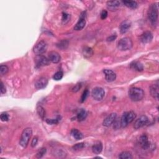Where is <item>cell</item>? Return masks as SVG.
<instances>
[{
	"label": "cell",
	"instance_id": "6da1fadb",
	"mask_svg": "<svg viewBox=\"0 0 159 159\" xmlns=\"http://www.w3.org/2000/svg\"><path fill=\"white\" fill-rule=\"evenodd\" d=\"M158 16V8L157 3L151 5L148 11V18L151 24L155 26L157 25Z\"/></svg>",
	"mask_w": 159,
	"mask_h": 159
},
{
	"label": "cell",
	"instance_id": "7a4b0ae2",
	"mask_svg": "<svg viewBox=\"0 0 159 159\" xmlns=\"http://www.w3.org/2000/svg\"><path fill=\"white\" fill-rule=\"evenodd\" d=\"M129 96L133 101H139L144 97V91L141 88L132 87L129 91Z\"/></svg>",
	"mask_w": 159,
	"mask_h": 159
},
{
	"label": "cell",
	"instance_id": "3957f363",
	"mask_svg": "<svg viewBox=\"0 0 159 159\" xmlns=\"http://www.w3.org/2000/svg\"><path fill=\"white\" fill-rule=\"evenodd\" d=\"M136 118V114L134 111L124 112L121 118V128H124L129 124L132 122Z\"/></svg>",
	"mask_w": 159,
	"mask_h": 159
},
{
	"label": "cell",
	"instance_id": "277c9868",
	"mask_svg": "<svg viewBox=\"0 0 159 159\" xmlns=\"http://www.w3.org/2000/svg\"><path fill=\"white\" fill-rule=\"evenodd\" d=\"M33 134V130L31 128H27L25 129H24L22 134H21V136L19 140V144L21 146L24 148H26L28 144H29V140Z\"/></svg>",
	"mask_w": 159,
	"mask_h": 159
},
{
	"label": "cell",
	"instance_id": "5b68a950",
	"mask_svg": "<svg viewBox=\"0 0 159 159\" xmlns=\"http://www.w3.org/2000/svg\"><path fill=\"white\" fill-rule=\"evenodd\" d=\"M133 43L131 39L129 37H124L120 40L118 43V48L121 51L130 50L132 47Z\"/></svg>",
	"mask_w": 159,
	"mask_h": 159
},
{
	"label": "cell",
	"instance_id": "8992f818",
	"mask_svg": "<svg viewBox=\"0 0 159 159\" xmlns=\"http://www.w3.org/2000/svg\"><path fill=\"white\" fill-rule=\"evenodd\" d=\"M47 44L44 41H41L35 45L33 49V52L37 55H42L47 50Z\"/></svg>",
	"mask_w": 159,
	"mask_h": 159
},
{
	"label": "cell",
	"instance_id": "52a82bcc",
	"mask_svg": "<svg viewBox=\"0 0 159 159\" xmlns=\"http://www.w3.org/2000/svg\"><path fill=\"white\" fill-rule=\"evenodd\" d=\"M93 98L96 101H101L103 99L105 95V91L103 88L101 87H96L93 88L91 92Z\"/></svg>",
	"mask_w": 159,
	"mask_h": 159
},
{
	"label": "cell",
	"instance_id": "ba28073f",
	"mask_svg": "<svg viewBox=\"0 0 159 159\" xmlns=\"http://www.w3.org/2000/svg\"><path fill=\"white\" fill-rule=\"evenodd\" d=\"M148 122H149V118L146 116H141L134 122V128L136 129H139L146 126Z\"/></svg>",
	"mask_w": 159,
	"mask_h": 159
},
{
	"label": "cell",
	"instance_id": "9c48e42d",
	"mask_svg": "<svg viewBox=\"0 0 159 159\" xmlns=\"http://www.w3.org/2000/svg\"><path fill=\"white\" fill-rule=\"evenodd\" d=\"M86 13L83 12L80 15V17L79 21H78V23L76 24V25L74 27V30L75 31H81L82 30L83 28L85 26L86 24Z\"/></svg>",
	"mask_w": 159,
	"mask_h": 159
},
{
	"label": "cell",
	"instance_id": "30bf717a",
	"mask_svg": "<svg viewBox=\"0 0 159 159\" xmlns=\"http://www.w3.org/2000/svg\"><path fill=\"white\" fill-rule=\"evenodd\" d=\"M116 118H117V114H116V113H111L110 114L108 115L107 117L104 119L103 122V126L105 127H107V128H109V127H110L111 125H112V124L114 123Z\"/></svg>",
	"mask_w": 159,
	"mask_h": 159
},
{
	"label": "cell",
	"instance_id": "8fae6325",
	"mask_svg": "<svg viewBox=\"0 0 159 159\" xmlns=\"http://www.w3.org/2000/svg\"><path fill=\"white\" fill-rule=\"evenodd\" d=\"M139 144L144 150H147L150 148V142L146 134H143L142 136H140L139 139Z\"/></svg>",
	"mask_w": 159,
	"mask_h": 159
},
{
	"label": "cell",
	"instance_id": "7c38bea8",
	"mask_svg": "<svg viewBox=\"0 0 159 159\" xmlns=\"http://www.w3.org/2000/svg\"><path fill=\"white\" fill-rule=\"evenodd\" d=\"M153 39V35L150 31H146L140 36V41L144 44L149 43Z\"/></svg>",
	"mask_w": 159,
	"mask_h": 159
},
{
	"label": "cell",
	"instance_id": "4fadbf2b",
	"mask_svg": "<svg viewBox=\"0 0 159 159\" xmlns=\"http://www.w3.org/2000/svg\"><path fill=\"white\" fill-rule=\"evenodd\" d=\"M48 84V79L46 77H41L35 83V87L37 89L41 90L47 86Z\"/></svg>",
	"mask_w": 159,
	"mask_h": 159
},
{
	"label": "cell",
	"instance_id": "5bb4252c",
	"mask_svg": "<svg viewBox=\"0 0 159 159\" xmlns=\"http://www.w3.org/2000/svg\"><path fill=\"white\" fill-rule=\"evenodd\" d=\"M105 75V79L108 82H112L116 79V74L111 70L105 69L103 70Z\"/></svg>",
	"mask_w": 159,
	"mask_h": 159
},
{
	"label": "cell",
	"instance_id": "9a60e30c",
	"mask_svg": "<svg viewBox=\"0 0 159 159\" xmlns=\"http://www.w3.org/2000/svg\"><path fill=\"white\" fill-rule=\"evenodd\" d=\"M36 62L37 67H41L45 65H48L49 64V63H50V61H49V59L45 57L44 56L38 55V57L36 59Z\"/></svg>",
	"mask_w": 159,
	"mask_h": 159
},
{
	"label": "cell",
	"instance_id": "2e32d148",
	"mask_svg": "<svg viewBox=\"0 0 159 159\" xmlns=\"http://www.w3.org/2000/svg\"><path fill=\"white\" fill-rule=\"evenodd\" d=\"M158 90H159V86H158V82L152 84L150 87V93L151 96L157 100H158V95H159Z\"/></svg>",
	"mask_w": 159,
	"mask_h": 159
},
{
	"label": "cell",
	"instance_id": "e0dca14e",
	"mask_svg": "<svg viewBox=\"0 0 159 159\" xmlns=\"http://www.w3.org/2000/svg\"><path fill=\"white\" fill-rule=\"evenodd\" d=\"M49 60L50 62L54 63H57L61 61V57L59 55L58 52L55 51H52L49 53Z\"/></svg>",
	"mask_w": 159,
	"mask_h": 159
},
{
	"label": "cell",
	"instance_id": "ac0fdd59",
	"mask_svg": "<svg viewBox=\"0 0 159 159\" xmlns=\"http://www.w3.org/2000/svg\"><path fill=\"white\" fill-rule=\"evenodd\" d=\"M131 26V23L129 21H124L119 26V31L121 34H125L130 29Z\"/></svg>",
	"mask_w": 159,
	"mask_h": 159
},
{
	"label": "cell",
	"instance_id": "d6986e66",
	"mask_svg": "<svg viewBox=\"0 0 159 159\" xmlns=\"http://www.w3.org/2000/svg\"><path fill=\"white\" fill-rule=\"evenodd\" d=\"M121 2L119 1H109L107 2L106 5L108 9L112 11H116L118 8H119L121 6Z\"/></svg>",
	"mask_w": 159,
	"mask_h": 159
},
{
	"label": "cell",
	"instance_id": "ffe728a7",
	"mask_svg": "<svg viewBox=\"0 0 159 159\" xmlns=\"http://www.w3.org/2000/svg\"><path fill=\"white\" fill-rule=\"evenodd\" d=\"M103 150V144L100 141H97L92 146V151L95 154H100Z\"/></svg>",
	"mask_w": 159,
	"mask_h": 159
},
{
	"label": "cell",
	"instance_id": "44dd1931",
	"mask_svg": "<svg viewBox=\"0 0 159 159\" xmlns=\"http://www.w3.org/2000/svg\"><path fill=\"white\" fill-rule=\"evenodd\" d=\"M71 135L73 136L74 139L77 140H81L83 138V134L77 129H73L71 130Z\"/></svg>",
	"mask_w": 159,
	"mask_h": 159
},
{
	"label": "cell",
	"instance_id": "7402d4cb",
	"mask_svg": "<svg viewBox=\"0 0 159 159\" xmlns=\"http://www.w3.org/2000/svg\"><path fill=\"white\" fill-rule=\"evenodd\" d=\"M130 69L137 72H142L144 70L143 65L139 62H134L130 65Z\"/></svg>",
	"mask_w": 159,
	"mask_h": 159
},
{
	"label": "cell",
	"instance_id": "603a6c76",
	"mask_svg": "<svg viewBox=\"0 0 159 159\" xmlns=\"http://www.w3.org/2000/svg\"><path fill=\"white\" fill-rule=\"evenodd\" d=\"M82 54L84 57L88 59L93 55V49L89 47H84L82 50Z\"/></svg>",
	"mask_w": 159,
	"mask_h": 159
},
{
	"label": "cell",
	"instance_id": "cb8c5ba5",
	"mask_svg": "<svg viewBox=\"0 0 159 159\" xmlns=\"http://www.w3.org/2000/svg\"><path fill=\"white\" fill-rule=\"evenodd\" d=\"M69 41H67L66 39H63L59 41L58 43L57 44V47L59 49H61V50L63 51V50H65V49H67V47H69Z\"/></svg>",
	"mask_w": 159,
	"mask_h": 159
},
{
	"label": "cell",
	"instance_id": "d4e9b609",
	"mask_svg": "<svg viewBox=\"0 0 159 159\" xmlns=\"http://www.w3.org/2000/svg\"><path fill=\"white\" fill-rule=\"evenodd\" d=\"M122 3L130 9H136L138 7V4L136 1H123Z\"/></svg>",
	"mask_w": 159,
	"mask_h": 159
},
{
	"label": "cell",
	"instance_id": "484cf974",
	"mask_svg": "<svg viewBox=\"0 0 159 159\" xmlns=\"http://www.w3.org/2000/svg\"><path fill=\"white\" fill-rule=\"evenodd\" d=\"M86 116H87L86 111L84 110V109H81L79 113H78L77 119L79 121H83L86 119Z\"/></svg>",
	"mask_w": 159,
	"mask_h": 159
},
{
	"label": "cell",
	"instance_id": "4316f807",
	"mask_svg": "<svg viewBox=\"0 0 159 159\" xmlns=\"http://www.w3.org/2000/svg\"><path fill=\"white\" fill-rule=\"evenodd\" d=\"M119 158L121 159H131L132 158V155L131 153L128 151L122 152L119 155Z\"/></svg>",
	"mask_w": 159,
	"mask_h": 159
},
{
	"label": "cell",
	"instance_id": "83f0119b",
	"mask_svg": "<svg viewBox=\"0 0 159 159\" xmlns=\"http://www.w3.org/2000/svg\"><path fill=\"white\" fill-rule=\"evenodd\" d=\"M37 112L41 118H42V119H44L45 118L46 112H45V110L43 107L41 106H39L37 108Z\"/></svg>",
	"mask_w": 159,
	"mask_h": 159
},
{
	"label": "cell",
	"instance_id": "f1b7e54d",
	"mask_svg": "<svg viewBox=\"0 0 159 159\" xmlns=\"http://www.w3.org/2000/svg\"><path fill=\"white\" fill-rule=\"evenodd\" d=\"M9 69L8 67L5 65H1L0 66V74L1 76L6 75V74L8 72Z\"/></svg>",
	"mask_w": 159,
	"mask_h": 159
},
{
	"label": "cell",
	"instance_id": "f546056e",
	"mask_svg": "<svg viewBox=\"0 0 159 159\" xmlns=\"http://www.w3.org/2000/svg\"><path fill=\"white\" fill-rule=\"evenodd\" d=\"M45 153H46V149L44 147H42L38 150L37 153L36 154V157L38 158H42L45 154Z\"/></svg>",
	"mask_w": 159,
	"mask_h": 159
},
{
	"label": "cell",
	"instance_id": "4dcf8cb0",
	"mask_svg": "<svg viewBox=\"0 0 159 159\" xmlns=\"http://www.w3.org/2000/svg\"><path fill=\"white\" fill-rule=\"evenodd\" d=\"M63 76V73L62 71H59L54 74V76H53V79L56 81H59V80H61L62 79Z\"/></svg>",
	"mask_w": 159,
	"mask_h": 159
},
{
	"label": "cell",
	"instance_id": "1f68e13d",
	"mask_svg": "<svg viewBox=\"0 0 159 159\" xmlns=\"http://www.w3.org/2000/svg\"><path fill=\"white\" fill-rule=\"evenodd\" d=\"M84 147H85V145H84V143L81 142V143H78V144H75V146H73L72 147V149L74 150L77 151V150H80L81 149H83Z\"/></svg>",
	"mask_w": 159,
	"mask_h": 159
},
{
	"label": "cell",
	"instance_id": "d6a6232c",
	"mask_svg": "<svg viewBox=\"0 0 159 159\" xmlns=\"http://www.w3.org/2000/svg\"><path fill=\"white\" fill-rule=\"evenodd\" d=\"M60 118L58 117L55 119H46V122L49 124L51 125H54V124H58L60 121Z\"/></svg>",
	"mask_w": 159,
	"mask_h": 159
},
{
	"label": "cell",
	"instance_id": "836d02e7",
	"mask_svg": "<svg viewBox=\"0 0 159 159\" xmlns=\"http://www.w3.org/2000/svg\"><path fill=\"white\" fill-rule=\"evenodd\" d=\"M89 94H90V92L88 89H86L83 91V93L82 95V96H81V99H80L81 103H83V102H84V101L86 100V98H88Z\"/></svg>",
	"mask_w": 159,
	"mask_h": 159
},
{
	"label": "cell",
	"instance_id": "e575fe53",
	"mask_svg": "<svg viewBox=\"0 0 159 159\" xmlns=\"http://www.w3.org/2000/svg\"><path fill=\"white\" fill-rule=\"evenodd\" d=\"M112 124H113V128H114L116 130H117V129H119V128H121V119H117V118H116V120L114 121V123H113Z\"/></svg>",
	"mask_w": 159,
	"mask_h": 159
},
{
	"label": "cell",
	"instance_id": "d590c367",
	"mask_svg": "<svg viewBox=\"0 0 159 159\" xmlns=\"http://www.w3.org/2000/svg\"><path fill=\"white\" fill-rule=\"evenodd\" d=\"M0 118H1V121L3 122L8 121L9 120V115L8 114V113L3 112V113H1Z\"/></svg>",
	"mask_w": 159,
	"mask_h": 159
},
{
	"label": "cell",
	"instance_id": "8d00e7d4",
	"mask_svg": "<svg viewBox=\"0 0 159 159\" xmlns=\"http://www.w3.org/2000/svg\"><path fill=\"white\" fill-rule=\"evenodd\" d=\"M69 18H70V16L69 14H67L65 12H63L62 13V19L63 22H64L65 23L66 22H67V21H69Z\"/></svg>",
	"mask_w": 159,
	"mask_h": 159
},
{
	"label": "cell",
	"instance_id": "74e56055",
	"mask_svg": "<svg viewBox=\"0 0 159 159\" xmlns=\"http://www.w3.org/2000/svg\"><path fill=\"white\" fill-rule=\"evenodd\" d=\"M108 16V11L106 10H103L101 13L100 17L101 19H105Z\"/></svg>",
	"mask_w": 159,
	"mask_h": 159
},
{
	"label": "cell",
	"instance_id": "f35d334b",
	"mask_svg": "<svg viewBox=\"0 0 159 159\" xmlns=\"http://www.w3.org/2000/svg\"><path fill=\"white\" fill-rule=\"evenodd\" d=\"M38 142V137H34L33 140H32L31 142V146L32 147H35L36 146V145L37 144Z\"/></svg>",
	"mask_w": 159,
	"mask_h": 159
},
{
	"label": "cell",
	"instance_id": "ab89813d",
	"mask_svg": "<svg viewBox=\"0 0 159 159\" xmlns=\"http://www.w3.org/2000/svg\"><path fill=\"white\" fill-rule=\"evenodd\" d=\"M116 37H117V36H116V34L115 35L114 34L111 35V36H110L107 38V41L108 42H112L113 41H114L116 39Z\"/></svg>",
	"mask_w": 159,
	"mask_h": 159
},
{
	"label": "cell",
	"instance_id": "60d3db41",
	"mask_svg": "<svg viewBox=\"0 0 159 159\" xmlns=\"http://www.w3.org/2000/svg\"><path fill=\"white\" fill-rule=\"evenodd\" d=\"M81 88V84H77L73 88L72 91L73 92H77L78 91H79Z\"/></svg>",
	"mask_w": 159,
	"mask_h": 159
},
{
	"label": "cell",
	"instance_id": "b9f144b4",
	"mask_svg": "<svg viewBox=\"0 0 159 159\" xmlns=\"http://www.w3.org/2000/svg\"><path fill=\"white\" fill-rule=\"evenodd\" d=\"M6 92V87L5 86L4 83H3L2 82H1V94H4Z\"/></svg>",
	"mask_w": 159,
	"mask_h": 159
}]
</instances>
